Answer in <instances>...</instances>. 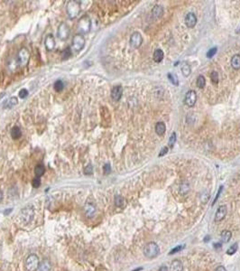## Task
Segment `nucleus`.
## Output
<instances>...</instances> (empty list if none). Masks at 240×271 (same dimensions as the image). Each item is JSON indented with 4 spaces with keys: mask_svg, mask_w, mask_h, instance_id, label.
Segmentation results:
<instances>
[{
    "mask_svg": "<svg viewBox=\"0 0 240 271\" xmlns=\"http://www.w3.org/2000/svg\"><path fill=\"white\" fill-rule=\"evenodd\" d=\"M160 253V248L154 241L148 242L144 248V255L148 259H154Z\"/></svg>",
    "mask_w": 240,
    "mask_h": 271,
    "instance_id": "obj_1",
    "label": "nucleus"
},
{
    "mask_svg": "<svg viewBox=\"0 0 240 271\" xmlns=\"http://www.w3.org/2000/svg\"><path fill=\"white\" fill-rule=\"evenodd\" d=\"M91 28V20L89 17H82L78 22V32L81 34H87L90 31Z\"/></svg>",
    "mask_w": 240,
    "mask_h": 271,
    "instance_id": "obj_2",
    "label": "nucleus"
},
{
    "mask_svg": "<svg viewBox=\"0 0 240 271\" xmlns=\"http://www.w3.org/2000/svg\"><path fill=\"white\" fill-rule=\"evenodd\" d=\"M66 11H67V14H68L70 18H71V19L76 18L80 12L79 3L77 1H70L67 5Z\"/></svg>",
    "mask_w": 240,
    "mask_h": 271,
    "instance_id": "obj_3",
    "label": "nucleus"
},
{
    "mask_svg": "<svg viewBox=\"0 0 240 271\" xmlns=\"http://www.w3.org/2000/svg\"><path fill=\"white\" fill-rule=\"evenodd\" d=\"M39 259L35 254H31L28 256L26 260V269L28 271H35L39 268Z\"/></svg>",
    "mask_w": 240,
    "mask_h": 271,
    "instance_id": "obj_4",
    "label": "nucleus"
},
{
    "mask_svg": "<svg viewBox=\"0 0 240 271\" xmlns=\"http://www.w3.org/2000/svg\"><path fill=\"white\" fill-rule=\"evenodd\" d=\"M30 58V53L26 48H22L17 55V63L21 67H25L28 63V61Z\"/></svg>",
    "mask_w": 240,
    "mask_h": 271,
    "instance_id": "obj_5",
    "label": "nucleus"
},
{
    "mask_svg": "<svg viewBox=\"0 0 240 271\" xmlns=\"http://www.w3.org/2000/svg\"><path fill=\"white\" fill-rule=\"evenodd\" d=\"M34 208L32 206H26V208H24L21 212H20V218L23 222L25 223H28L30 222L33 217H34Z\"/></svg>",
    "mask_w": 240,
    "mask_h": 271,
    "instance_id": "obj_6",
    "label": "nucleus"
},
{
    "mask_svg": "<svg viewBox=\"0 0 240 271\" xmlns=\"http://www.w3.org/2000/svg\"><path fill=\"white\" fill-rule=\"evenodd\" d=\"M84 45H85V38L83 37V35L79 34L74 35V37L72 39V48H73V50L76 52H80L83 49Z\"/></svg>",
    "mask_w": 240,
    "mask_h": 271,
    "instance_id": "obj_7",
    "label": "nucleus"
},
{
    "mask_svg": "<svg viewBox=\"0 0 240 271\" xmlns=\"http://www.w3.org/2000/svg\"><path fill=\"white\" fill-rule=\"evenodd\" d=\"M143 42V37L140 33L135 32L130 37V44L134 48H138Z\"/></svg>",
    "mask_w": 240,
    "mask_h": 271,
    "instance_id": "obj_8",
    "label": "nucleus"
},
{
    "mask_svg": "<svg viewBox=\"0 0 240 271\" xmlns=\"http://www.w3.org/2000/svg\"><path fill=\"white\" fill-rule=\"evenodd\" d=\"M197 101V93L194 91H189L185 95V103L189 107H193Z\"/></svg>",
    "mask_w": 240,
    "mask_h": 271,
    "instance_id": "obj_9",
    "label": "nucleus"
},
{
    "mask_svg": "<svg viewBox=\"0 0 240 271\" xmlns=\"http://www.w3.org/2000/svg\"><path fill=\"white\" fill-rule=\"evenodd\" d=\"M70 35V29L68 26L64 23H61L58 27V37L60 40H65L67 39Z\"/></svg>",
    "mask_w": 240,
    "mask_h": 271,
    "instance_id": "obj_10",
    "label": "nucleus"
},
{
    "mask_svg": "<svg viewBox=\"0 0 240 271\" xmlns=\"http://www.w3.org/2000/svg\"><path fill=\"white\" fill-rule=\"evenodd\" d=\"M227 212H228V208L226 205H220L217 212H216V214H215V220L216 221H221V220L226 217L227 215Z\"/></svg>",
    "mask_w": 240,
    "mask_h": 271,
    "instance_id": "obj_11",
    "label": "nucleus"
},
{
    "mask_svg": "<svg viewBox=\"0 0 240 271\" xmlns=\"http://www.w3.org/2000/svg\"><path fill=\"white\" fill-rule=\"evenodd\" d=\"M196 24H197V17L195 16V14L188 13L187 16L185 17V25L190 28H192L196 26Z\"/></svg>",
    "mask_w": 240,
    "mask_h": 271,
    "instance_id": "obj_12",
    "label": "nucleus"
},
{
    "mask_svg": "<svg viewBox=\"0 0 240 271\" xmlns=\"http://www.w3.org/2000/svg\"><path fill=\"white\" fill-rule=\"evenodd\" d=\"M122 94H123V88L120 86V85H118V86H115L111 91V98L118 101H119L120 98L122 97Z\"/></svg>",
    "mask_w": 240,
    "mask_h": 271,
    "instance_id": "obj_13",
    "label": "nucleus"
},
{
    "mask_svg": "<svg viewBox=\"0 0 240 271\" xmlns=\"http://www.w3.org/2000/svg\"><path fill=\"white\" fill-rule=\"evenodd\" d=\"M84 211H85L86 216L88 218H92L95 215V212H96V206L92 203L88 202L85 204Z\"/></svg>",
    "mask_w": 240,
    "mask_h": 271,
    "instance_id": "obj_14",
    "label": "nucleus"
},
{
    "mask_svg": "<svg viewBox=\"0 0 240 271\" xmlns=\"http://www.w3.org/2000/svg\"><path fill=\"white\" fill-rule=\"evenodd\" d=\"M44 44H45V47L48 51L53 50V48L55 47V41H54V38L51 34L46 37V39L44 41Z\"/></svg>",
    "mask_w": 240,
    "mask_h": 271,
    "instance_id": "obj_15",
    "label": "nucleus"
},
{
    "mask_svg": "<svg viewBox=\"0 0 240 271\" xmlns=\"http://www.w3.org/2000/svg\"><path fill=\"white\" fill-rule=\"evenodd\" d=\"M183 270V266L182 263L179 259H174L172 260L170 267V271H182Z\"/></svg>",
    "mask_w": 240,
    "mask_h": 271,
    "instance_id": "obj_16",
    "label": "nucleus"
},
{
    "mask_svg": "<svg viewBox=\"0 0 240 271\" xmlns=\"http://www.w3.org/2000/svg\"><path fill=\"white\" fill-rule=\"evenodd\" d=\"M18 103V100L16 97H11L9 98L8 100H7L6 101L4 102V109H11L14 106L17 105Z\"/></svg>",
    "mask_w": 240,
    "mask_h": 271,
    "instance_id": "obj_17",
    "label": "nucleus"
},
{
    "mask_svg": "<svg viewBox=\"0 0 240 271\" xmlns=\"http://www.w3.org/2000/svg\"><path fill=\"white\" fill-rule=\"evenodd\" d=\"M152 15L154 18H160L163 15V8L161 6H155L152 10Z\"/></svg>",
    "mask_w": 240,
    "mask_h": 271,
    "instance_id": "obj_18",
    "label": "nucleus"
},
{
    "mask_svg": "<svg viewBox=\"0 0 240 271\" xmlns=\"http://www.w3.org/2000/svg\"><path fill=\"white\" fill-rule=\"evenodd\" d=\"M231 66L235 70H239L240 69V55L239 54H235L231 58Z\"/></svg>",
    "mask_w": 240,
    "mask_h": 271,
    "instance_id": "obj_19",
    "label": "nucleus"
},
{
    "mask_svg": "<svg viewBox=\"0 0 240 271\" xmlns=\"http://www.w3.org/2000/svg\"><path fill=\"white\" fill-rule=\"evenodd\" d=\"M165 130H166V127H165V124L163 122H158L155 125V132L157 135H163L165 133Z\"/></svg>",
    "mask_w": 240,
    "mask_h": 271,
    "instance_id": "obj_20",
    "label": "nucleus"
},
{
    "mask_svg": "<svg viewBox=\"0 0 240 271\" xmlns=\"http://www.w3.org/2000/svg\"><path fill=\"white\" fill-rule=\"evenodd\" d=\"M232 237V232L230 230H228V229H224L222 232H221V241L222 242H225V243H228L230 239Z\"/></svg>",
    "mask_w": 240,
    "mask_h": 271,
    "instance_id": "obj_21",
    "label": "nucleus"
},
{
    "mask_svg": "<svg viewBox=\"0 0 240 271\" xmlns=\"http://www.w3.org/2000/svg\"><path fill=\"white\" fill-rule=\"evenodd\" d=\"M163 52L161 49H156L154 52V61L155 62H161L163 60Z\"/></svg>",
    "mask_w": 240,
    "mask_h": 271,
    "instance_id": "obj_22",
    "label": "nucleus"
},
{
    "mask_svg": "<svg viewBox=\"0 0 240 271\" xmlns=\"http://www.w3.org/2000/svg\"><path fill=\"white\" fill-rule=\"evenodd\" d=\"M38 269H39V271H50L51 263L48 259H44V260H43V262L40 263Z\"/></svg>",
    "mask_w": 240,
    "mask_h": 271,
    "instance_id": "obj_23",
    "label": "nucleus"
},
{
    "mask_svg": "<svg viewBox=\"0 0 240 271\" xmlns=\"http://www.w3.org/2000/svg\"><path fill=\"white\" fill-rule=\"evenodd\" d=\"M22 136V131H21V128L19 127H12L11 129V136L12 138L14 139H18L20 138Z\"/></svg>",
    "mask_w": 240,
    "mask_h": 271,
    "instance_id": "obj_24",
    "label": "nucleus"
},
{
    "mask_svg": "<svg viewBox=\"0 0 240 271\" xmlns=\"http://www.w3.org/2000/svg\"><path fill=\"white\" fill-rule=\"evenodd\" d=\"M44 172H45V169H44V166L43 165H37L34 168V174L37 177L42 176L44 174Z\"/></svg>",
    "mask_w": 240,
    "mask_h": 271,
    "instance_id": "obj_25",
    "label": "nucleus"
},
{
    "mask_svg": "<svg viewBox=\"0 0 240 271\" xmlns=\"http://www.w3.org/2000/svg\"><path fill=\"white\" fill-rule=\"evenodd\" d=\"M190 65H189L188 63H183L182 64V66H181V72H182V74L184 75L185 77H188L190 74Z\"/></svg>",
    "mask_w": 240,
    "mask_h": 271,
    "instance_id": "obj_26",
    "label": "nucleus"
},
{
    "mask_svg": "<svg viewBox=\"0 0 240 271\" xmlns=\"http://www.w3.org/2000/svg\"><path fill=\"white\" fill-rule=\"evenodd\" d=\"M238 242H236V243H234L233 245L229 247V249L227 250V254L232 256V255H234L238 251Z\"/></svg>",
    "mask_w": 240,
    "mask_h": 271,
    "instance_id": "obj_27",
    "label": "nucleus"
},
{
    "mask_svg": "<svg viewBox=\"0 0 240 271\" xmlns=\"http://www.w3.org/2000/svg\"><path fill=\"white\" fill-rule=\"evenodd\" d=\"M205 84H206V81H205V78H204V76H202V75H199V76L198 77V79H197L198 88H199V89H203V88L205 87Z\"/></svg>",
    "mask_w": 240,
    "mask_h": 271,
    "instance_id": "obj_28",
    "label": "nucleus"
},
{
    "mask_svg": "<svg viewBox=\"0 0 240 271\" xmlns=\"http://www.w3.org/2000/svg\"><path fill=\"white\" fill-rule=\"evenodd\" d=\"M115 204L118 207H122L124 205V198L121 195H117L115 197Z\"/></svg>",
    "mask_w": 240,
    "mask_h": 271,
    "instance_id": "obj_29",
    "label": "nucleus"
},
{
    "mask_svg": "<svg viewBox=\"0 0 240 271\" xmlns=\"http://www.w3.org/2000/svg\"><path fill=\"white\" fill-rule=\"evenodd\" d=\"M167 77H168V79L170 80V81H171L173 85H176V86H177V85L179 84V80H178V78H177L176 75H173V74H171V73H168Z\"/></svg>",
    "mask_w": 240,
    "mask_h": 271,
    "instance_id": "obj_30",
    "label": "nucleus"
},
{
    "mask_svg": "<svg viewBox=\"0 0 240 271\" xmlns=\"http://www.w3.org/2000/svg\"><path fill=\"white\" fill-rule=\"evenodd\" d=\"M53 87H54V90H55V91H62L63 88H64V83H63L61 81H55Z\"/></svg>",
    "mask_w": 240,
    "mask_h": 271,
    "instance_id": "obj_31",
    "label": "nucleus"
},
{
    "mask_svg": "<svg viewBox=\"0 0 240 271\" xmlns=\"http://www.w3.org/2000/svg\"><path fill=\"white\" fill-rule=\"evenodd\" d=\"M176 142V133L175 132H172L171 133V136H170V139H169V142H168V145L169 147H173V145Z\"/></svg>",
    "mask_w": 240,
    "mask_h": 271,
    "instance_id": "obj_32",
    "label": "nucleus"
},
{
    "mask_svg": "<svg viewBox=\"0 0 240 271\" xmlns=\"http://www.w3.org/2000/svg\"><path fill=\"white\" fill-rule=\"evenodd\" d=\"M84 174L87 175H91L93 174V166L91 164H89L84 169Z\"/></svg>",
    "mask_w": 240,
    "mask_h": 271,
    "instance_id": "obj_33",
    "label": "nucleus"
},
{
    "mask_svg": "<svg viewBox=\"0 0 240 271\" xmlns=\"http://www.w3.org/2000/svg\"><path fill=\"white\" fill-rule=\"evenodd\" d=\"M210 79H211V81L217 84L218 82V73L217 71H212L211 74H210Z\"/></svg>",
    "mask_w": 240,
    "mask_h": 271,
    "instance_id": "obj_34",
    "label": "nucleus"
},
{
    "mask_svg": "<svg viewBox=\"0 0 240 271\" xmlns=\"http://www.w3.org/2000/svg\"><path fill=\"white\" fill-rule=\"evenodd\" d=\"M70 56H71V50L68 47L62 52V59H68Z\"/></svg>",
    "mask_w": 240,
    "mask_h": 271,
    "instance_id": "obj_35",
    "label": "nucleus"
},
{
    "mask_svg": "<svg viewBox=\"0 0 240 271\" xmlns=\"http://www.w3.org/2000/svg\"><path fill=\"white\" fill-rule=\"evenodd\" d=\"M103 172H104L105 175H109V174H110V172H111V165H110L109 163H107V164L104 165V166H103Z\"/></svg>",
    "mask_w": 240,
    "mask_h": 271,
    "instance_id": "obj_36",
    "label": "nucleus"
},
{
    "mask_svg": "<svg viewBox=\"0 0 240 271\" xmlns=\"http://www.w3.org/2000/svg\"><path fill=\"white\" fill-rule=\"evenodd\" d=\"M217 52H218V48H217V47H213V48H211L209 51L207 52V57H208V58H211V57H213L215 54L217 53Z\"/></svg>",
    "mask_w": 240,
    "mask_h": 271,
    "instance_id": "obj_37",
    "label": "nucleus"
},
{
    "mask_svg": "<svg viewBox=\"0 0 240 271\" xmlns=\"http://www.w3.org/2000/svg\"><path fill=\"white\" fill-rule=\"evenodd\" d=\"M209 194L208 193H206V192H204V193H202L201 194V196H200V200H201V202L203 203H206L208 201H209Z\"/></svg>",
    "mask_w": 240,
    "mask_h": 271,
    "instance_id": "obj_38",
    "label": "nucleus"
},
{
    "mask_svg": "<svg viewBox=\"0 0 240 271\" xmlns=\"http://www.w3.org/2000/svg\"><path fill=\"white\" fill-rule=\"evenodd\" d=\"M27 96H28V91L26 89H23L19 91V97L21 99H26Z\"/></svg>",
    "mask_w": 240,
    "mask_h": 271,
    "instance_id": "obj_39",
    "label": "nucleus"
},
{
    "mask_svg": "<svg viewBox=\"0 0 240 271\" xmlns=\"http://www.w3.org/2000/svg\"><path fill=\"white\" fill-rule=\"evenodd\" d=\"M32 185H33V186L35 187V188H38V187L40 186V185H41V180H40V178H34V180H33V182H32Z\"/></svg>",
    "mask_w": 240,
    "mask_h": 271,
    "instance_id": "obj_40",
    "label": "nucleus"
},
{
    "mask_svg": "<svg viewBox=\"0 0 240 271\" xmlns=\"http://www.w3.org/2000/svg\"><path fill=\"white\" fill-rule=\"evenodd\" d=\"M183 248H184V246H178V247H176V248L172 249L171 251H170V253H169V254L172 255V254H174V253H177V252L180 251V250H181Z\"/></svg>",
    "mask_w": 240,
    "mask_h": 271,
    "instance_id": "obj_41",
    "label": "nucleus"
},
{
    "mask_svg": "<svg viewBox=\"0 0 240 271\" xmlns=\"http://www.w3.org/2000/svg\"><path fill=\"white\" fill-rule=\"evenodd\" d=\"M180 193H181V194H186V193H188V191H189L188 185H185V184L181 185H180Z\"/></svg>",
    "mask_w": 240,
    "mask_h": 271,
    "instance_id": "obj_42",
    "label": "nucleus"
},
{
    "mask_svg": "<svg viewBox=\"0 0 240 271\" xmlns=\"http://www.w3.org/2000/svg\"><path fill=\"white\" fill-rule=\"evenodd\" d=\"M167 153H168V147H167V146H163V148H162V150L159 153V156H160V157L163 156V155H165Z\"/></svg>",
    "mask_w": 240,
    "mask_h": 271,
    "instance_id": "obj_43",
    "label": "nucleus"
},
{
    "mask_svg": "<svg viewBox=\"0 0 240 271\" xmlns=\"http://www.w3.org/2000/svg\"><path fill=\"white\" fill-rule=\"evenodd\" d=\"M222 189H223V186H220L219 190H218V194H217L216 197H215V200H214V202H213V204H215V203H216L217 200H218V198L219 197V195H220V194H221V191H222Z\"/></svg>",
    "mask_w": 240,
    "mask_h": 271,
    "instance_id": "obj_44",
    "label": "nucleus"
},
{
    "mask_svg": "<svg viewBox=\"0 0 240 271\" xmlns=\"http://www.w3.org/2000/svg\"><path fill=\"white\" fill-rule=\"evenodd\" d=\"M158 271H169V270H168V268H167L166 266L163 265V266L160 267V269H158Z\"/></svg>",
    "mask_w": 240,
    "mask_h": 271,
    "instance_id": "obj_45",
    "label": "nucleus"
},
{
    "mask_svg": "<svg viewBox=\"0 0 240 271\" xmlns=\"http://www.w3.org/2000/svg\"><path fill=\"white\" fill-rule=\"evenodd\" d=\"M215 271H227V270H226L225 267H223V266H218V267L216 269V270Z\"/></svg>",
    "mask_w": 240,
    "mask_h": 271,
    "instance_id": "obj_46",
    "label": "nucleus"
},
{
    "mask_svg": "<svg viewBox=\"0 0 240 271\" xmlns=\"http://www.w3.org/2000/svg\"><path fill=\"white\" fill-rule=\"evenodd\" d=\"M209 239H210V237H209V236H207V237L204 239V242H208V241L209 240Z\"/></svg>",
    "mask_w": 240,
    "mask_h": 271,
    "instance_id": "obj_47",
    "label": "nucleus"
},
{
    "mask_svg": "<svg viewBox=\"0 0 240 271\" xmlns=\"http://www.w3.org/2000/svg\"><path fill=\"white\" fill-rule=\"evenodd\" d=\"M2 199H3V194L2 192H0V203L2 202Z\"/></svg>",
    "mask_w": 240,
    "mask_h": 271,
    "instance_id": "obj_48",
    "label": "nucleus"
},
{
    "mask_svg": "<svg viewBox=\"0 0 240 271\" xmlns=\"http://www.w3.org/2000/svg\"><path fill=\"white\" fill-rule=\"evenodd\" d=\"M239 32H240V29H239Z\"/></svg>",
    "mask_w": 240,
    "mask_h": 271,
    "instance_id": "obj_49",
    "label": "nucleus"
}]
</instances>
